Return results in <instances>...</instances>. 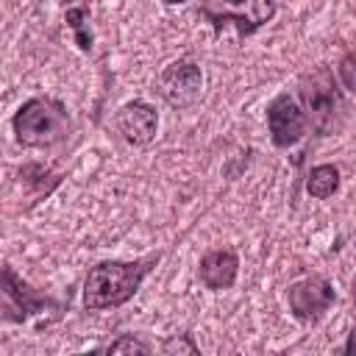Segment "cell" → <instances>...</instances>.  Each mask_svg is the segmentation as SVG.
Listing matches in <instances>:
<instances>
[{"label":"cell","mask_w":356,"mask_h":356,"mask_svg":"<svg viewBox=\"0 0 356 356\" xmlns=\"http://www.w3.org/2000/svg\"><path fill=\"white\" fill-rule=\"evenodd\" d=\"M159 261V253H150L136 261H100L89 270L83 281V306L97 312V309H114L122 306L136 295L142 286L145 275L153 270Z\"/></svg>","instance_id":"cell-1"},{"label":"cell","mask_w":356,"mask_h":356,"mask_svg":"<svg viewBox=\"0 0 356 356\" xmlns=\"http://www.w3.org/2000/svg\"><path fill=\"white\" fill-rule=\"evenodd\" d=\"M70 131L67 111L44 97H31L14 114V134L25 147H50Z\"/></svg>","instance_id":"cell-2"},{"label":"cell","mask_w":356,"mask_h":356,"mask_svg":"<svg viewBox=\"0 0 356 356\" xmlns=\"http://www.w3.org/2000/svg\"><path fill=\"white\" fill-rule=\"evenodd\" d=\"M298 95L303 103V111L309 117V122L314 125V131L325 134L334 128L337 114H339V92L334 83V75L325 67H317L312 72H306L298 83Z\"/></svg>","instance_id":"cell-3"},{"label":"cell","mask_w":356,"mask_h":356,"mask_svg":"<svg viewBox=\"0 0 356 356\" xmlns=\"http://www.w3.org/2000/svg\"><path fill=\"white\" fill-rule=\"evenodd\" d=\"M203 17L214 25H234L242 36L275 17V0H203Z\"/></svg>","instance_id":"cell-4"},{"label":"cell","mask_w":356,"mask_h":356,"mask_svg":"<svg viewBox=\"0 0 356 356\" xmlns=\"http://www.w3.org/2000/svg\"><path fill=\"white\" fill-rule=\"evenodd\" d=\"M200 83H203V75H200V67L189 58H181V61H172L170 67H164V72L159 75V95L175 106V108H186L197 100L200 95Z\"/></svg>","instance_id":"cell-5"},{"label":"cell","mask_w":356,"mask_h":356,"mask_svg":"<svg viewBox=\"0 0 356 356\" xmlns=\"http://www.w3.org/2000/svg\"><path fill=\"white\" fill-rule=\"evenodd\" d=\"M289 309L298 320L314 323L331 303H334V289L323 275H306L289 286Z\"/></svg>","instance_id":"cell-6"},{"label":"cell","mask_w":356,"mask_h":356,"mask_svg":"<svg viewBox=\"0 0 356 356\" xmlns=\"http://www.w3.org/2000/svg\"><path fill=\"white\" fill-rule=\"evenodd\" d=\"M267 128H270V139L275 147H289L303 136L306 117L289 95H278L267 106Z\"/></svg>","instance_id":"cell-7"},{"label":"cell","mask_w":356,"mask_h":356,"mask_svg":"<svg viewBox=\"0 0 356 356\" xmlns=\"http://www.w3.org/2000/svg\"><path fill=\"white\" fill-rule=\"evenodd\" d=\"M156 128H159V114L153 111V106L142 100L125 103L117 111V131L131 145H147L156 136Z\"/></svg>","instance_id":"cell-8"},{"label":"cell","mask_w":356,"mask_h":356,"mask_svg":"<svg viewBox=\"0 0 356 356\" xmlns=\"http://www.w3.org/2000/svg\"><path fill=\"white\" fill-rule=\"evenodd\" d=\"M236 270H239V259L228 248L211 250L200 259V281L209 289H228L236 281Z\"/></svg>","instance_id":"cell-9"},{"label":"cell","mask_w":356,"mask_h":356,"mask_svg":"<svg viewBox=\"0 0 356 356\" xmlns=\"http://www.w3.org/2000/svg\"><path fill=\"white\" fill-rule=\"evenodd\" d=\"M337 189H339V170H337L334 164H320V167H314V170L309 172V178H306V192H309L312 197H317V200L331 197Z\"/></svg>","instance_id":"cell-10"},{"label":"cell","mask_w":356,"mask_h":356,"mask_svg":"<svg viewBox=\"0 0 356 356\" xmlns=\"http://www.w3.org/2000/svg\"><path fill=\"white\" fill-rule=\"evenodd\" d=\"M83 22H86V8H70V11H67V25L75 31L78 47H81V50H89V47H92V33H89V28H86Z\"/></svg>","instance_id":"cell-11"},{"label":"cell","mask_w":356,"mask_h":356,"mask_svg":"<svg viewBox=\"0 0 356 356\" xmlns=\"http://www.w3.org/2000/svg\"><path fill=\"white\" fill-rule=\"evenodd\" d=\"M337 72H339L342 86L350 89V92H356V50H350V53H345V56L339 58Z\"/></svg>","instance_id":"cell-12"},{"label":"cell","mask_w":356,"mask_h":356,"mask_svg":"<svg viewBox=\"0 0 356 356\" xmlns=\"http://www.w3.org/2000/svg\"><path fill=\"white\" fill-rule=\"evenodd\" d=\"M106 350H108V353H122V350H131V353H150V345H145V342H139V339H134V337H122V339L111 342Z\"/></svg>","instance_id":"cell-13"},{"label":"cell","mask_w":356,"mask_h":356,"mask_svg":"<svg viewBox=\"0 0 356 356\" xmlns=\"http://www.w3.org/2000/svg\"><path fill=\"white\" fill-rule=\"evenodd\" d=\"M161 350H164V353H197V345H195V342H192L186 334H181V337L167 339Z\"/></svg>","instance_id":"cell-14"},{"label":"cell","mask_w":356,"mask_h":356,"mask_svg":"<svg viewBox=\"0 0 356 356\" xmlns=\"http://www.w3.org/2000/svg\"><path fill=\"white\" fill-rule=\"evenodd\" d=\"M345 353H356V334H350V339L345 345Z\"/></svg>","instance_id":"cell-15"}]
</instances>
